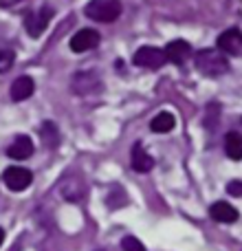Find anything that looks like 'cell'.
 Instances as JSON below:
<instances>
[{
  "mask_svg": "<svg viewBox=\"0 0 242 251\" xmlns=\"http://www.w3.org/2000/svg\"><path fill=\"white\" fill-rule=\"evenodd\" d=\"M2 240H4V231L0 229V245H2Z\"/></svg>",
  "mask_w": 242,
  "mask_h": 251,
  "instance_id": "obj_21",
  "label": "cell"
},
{
  "mask_svg": "<svg viewBox=\"0 0 242 251\" xmlns=\"http://www.w3.org/2000/svg\"><path fill=\"white\" fill-rule=\"evenodd\" d=\"M7 154L16 161H24L33 154V141H31L26 134H20V137L13 139V143L7 148Z\"/></svg>",
  "mask_w": 242,
  "mask_h": 251,
  "instance_id": "obj_10",
  "label": "cell"
},
{
  "mask_svg": "<svg viewBox=\"0 0 242 251\" xmlns=\"http://www.w3.org/2000/svg\"><path fill=\"white\" fill-rule=\"evenodd\" d=\"M174 126H176L174 115L163 110V113H159L154 119H152L150 128H152V132H156V134H165V132H169V130H174Z\"/></svg>",
  "mask_w": 242,
  "mask_h": 251,
  "instance_id": "obj_15",
  "label": "cell"
},
{
  "mask_svg": "<svg viewBox=\"0 0 242 251\" xmlns=\"http://www.w3.org/2000/svg\"><path fill=\"white\" fill-rule=\"evenodd\" d=\"M152 165H154L152 156L143 150L141 143H134V148H132V170H137V172L143 174V172H150Z\"/></svg>",
  "mask_w": 242,
  "mask_h": 251,
  "instance_id": "obj_12",
  "label": "cell"
},
{
  "mask_svg": "<svg viewBox=\"0 0 242 251\" xmlns=\"http://www.w3.org/2000/svg\"><path fill=\"white\" fill-rule=\"evenodd\" d=\"M227 192H229L231 196H242V183H240V181L227 183Z\"/></svg>",
  "mask_w": 242,
  "mask_h": 251,
  "instance_id": "obj_20",
  "label": "cell"
},
{
  "mask_svg": "<svg viewBox=\"0 0 242 251\" xmlns=\"http://www.w3.org/2000/svg\"><path fill=\"white\" fill-rule=\"evenodd\" d=\"M218 119H220V106H218V104H209L207 106V117H205V124H207V128L212 130L214 126L218 124Z\"/></svg>",
  "mask_w": 242,
  "mask_h": 251,
  "instance_id": "obj_17",
  "label": "cell"
},
{
  "mask_svg": "<svg viewBox=\"0 0 242 251\" xmlns=\"http://www.w3.org/2000/svg\"><path fill=\"white\" fill-rule=\"evenodd\" d=\"M196 66L207 77H220V75L229 73V60L218 49H203V51H198L196 53Z\"/></svg>",
  "mask_w": 242,
  "mask_h": 251,
  "instance_id": "obj_1",
  "label": "cell"
},
{
  "mask_svg": "<svg viewBox=\"0 0 242 251\" xmlns=\"http://www.w3.org/2000/svg\"><path fill=\"white\" fill-rule=\"evenodd\" d=\"M216 49L225 55H242V31L240 29H227L218 35Z\"/></svg>",
  "mask_w": 242,
  "mask_h": 251,
  "instance_id": "obj_6",
  "label": "cell"
},
{
  "mask_svg": "<svg viewBox=\"0 0 242 251\" xmlns=\"http://www.w3.org/2000/svg\"><path fill=\"white\" fill-rule=\"evenodd\" d=\"M11 2H18V0H2V4H11Z\"/></svg>",
  "mask_w": 242,
  "mask_h": 251,
  "instance_id": "obj_22",
  "label": "cell"
},
{
  "mask_svg": "<svg viewBox=\"0 0 242 251\" xmlns=\"http://www.w3.org/2000/svg\"><path fill=\"white\" fill-rule=\"evenodd\" d=\"M209 214H212L214 221L225 223V225L236 223V221H238V216H240L238 209H236L231 203H227V201H218V203H214L212 209H209Z\"/></svg>",
  "mask_w": 242,
  "mask_h": 251,
  "instance_id": "obj_9",
  "label": "cell"
},
{
  "mask_svg": "<svg viewBox=\"0 0 242 251\" xmlns=\"http://www.w3.org/2000/svg\"><path fill=\"white\" fill-rule=\"evenodd\" d=\"M51 18H53V7H48V4L35 9V11H29L24 16V29H26V33H29L31 38H40V35L44 33V29L48 26Z\"/></svg>",
  "mask_w": 242,
  "mask_h": 251,
  "instance_id": "obj_3",
  "label": "cell"
},
{
  "mask_svg": "<svg viewBox=\"0 0 242 251\" xmlns=\"http://www.w3.org/2000/svg\"><path fill=\"white\" fill-rule=\"evenodd\" d=\"M95 86H99V82H97V77L93 73H77L73 77V88H75V93H91V91H95Z\"/></svg>",
  "mask_w": 242,
  "mask_h": 251,
  "instance_id": "obj_14",
  "label": "cell"
},
{
  "mask_svg": "<svg viewBox=\"0 0 242 251\" xmlns=\"http://www.w3.org/2000/svg\"><path fill=\"white\" fill-rule=\"evenodd\" d=\"M40 137H42L44 146H48L51 150H55L60 146V130L53 122H44L42 128H40Z\"/></svg>",
  "mask_w": 242,
  "mask_h": 251,
  "instance_id": "obj_16",
  "label": "cell"
},
{
  "mask_svg": "<svg viewBox=\"0 0 242 251\" xmlns=\"http://www.w3.org/2000/svg\"><path fill=\"white\" fill-rule=\"evenodd\" d=\"M13 62H16V55H13V51H0V73H7V71H11Z\"/></svg>",
  "mask_w": 242,
  "mask_h": 251,
  "instance_id": "obj_19",
  "label": "cell"
},
{
  "mask_svg": "<svg viewBox=\"0 0 242 251\" xmlns=\"http://www.w3.org/2000/svg\"><path fill=\"white\" fill-rule=\"evenodd\" d=\"M2 181L11 192H22V190H26V187L33 183V174H31V170H26V168L11 165V168L4 170Z\"/></svg>",
  "mask_w": 242,
  "mask_h": 251,
  "instance_id": "obj_4",
  "label": "cell"
},
{
  "mask_svg": "<svg viewBox=\"0 0 242 251\" xmlns=\"http://www.w3.org/2000/svg\"><path fill=\"white\" fill-rule=\"evenodd\" d=\"M121 249L123 251H147L143 247V243L139 238H134V236H125L123 240H121Z\"/></svg>",
  "mask_w": 242,
  "mask_h": 251,
  "instance_id": "obj_18",
  "label": "cell"
},
{
  "mask_svg": "<svg viewBox=\"0 0 242 251\" xmlns=\"http://www.w3.org/2000/svg\"><path fill=\"white\" fill-rule=\"evenodd\" d=\"M225 152L229 159L234 161H240L242 159V134L240 132H227L225 137Z\"/></svg>",
  "mask_w": 242,
  "mask_h": 251,
  "instance_id": "obj_13",
  "label": "cell"
},
{
  "mask_svg": "<svg viewBox=\"0 0 242 251\" xmlns=\"http://www.w3.org/2000/svg\"><path fill=\"white\" fill-rule=\"evenodd\" d=\"M97 251H106V249H97Z\"/></svg>",
  "mask_w": 242,
  "mask_h": 251,
  "instance_id": "obj_23",
  "label": "cell"
},
{
  "mask_svg": "<svg viewBox=\"0 0 242 251\" xmlns=\"http://www.w3.org/2000/svg\"><path fill=\"white\" fill-rule=\"evenodd\" d=\"M33 91H35V84H33V79L29 77V75H22V77H18L16 82L11 84V100L13 101H24V100H29L31 95H33Z\"/></svg>",
  "mask_w": 242,
  "mask_h": 251,
  "instance_id": "obj_11",
  "label": "cell"
},
{
  "mask_svg": "<svg viewBox=\"0 0 242 251\" xmlns=\"http://www.w3.org/2000/svg\"><path fill=\"white\" fill-rule=\"evenodd\" d=\"M163 53H165V60L172 62V64H185L192 55V44L185 42V40H172L163 49Z\"/></svg>",
  "mask_w": 242,
  "mask_h": 251,
  "instance_id": "obj_7",
  "label": "cell"
},
{
  "mask_svg": "<svg viewBox=\"0 0 242 251\" xmlns=\"http://www.w3.org/2000/svg\"><path fill=\"white\" fill-rule=\"evenodd\" d=\"M134 66H141V69H161L165 64V53L163 49L156 47H141L132 57Z\"/></svg>",
  "mask_w": 242,
  "mask_h": 251,
  "instance_id": "obj_5",
  "label": "cell"
},
{
  "mask_svg": "<svg viewBox=\"0 0 242 251\" xmlns=\"http://www.w3.org/2000/svg\"><path fill=\"white\" fill-rule=\"evenodd\" d=\"M84 13L97 22H115L121 16V2L119 0H91Z\"/></svg>",
  "mask_w": 242,
  "mask_h": 251,
  "instance_id": "obj_2",
  "label": "cell"
},
{
  "mask_svg": "<svg viewBox=\"0 0 242 251\" xmlns=\"http://www.w3.org/2000/svg\"><path fill=\"white\" fill-rule=\"evenodd\" d=\"M99 44V33L95 29H82L71 38V51L75 53H84V51H91Z\"/></svg>",
  "mask_w": 242,
  "mask_h": 251,
  "instance_id": "obj_8",
  "label": "cell"
}]
</instances>
